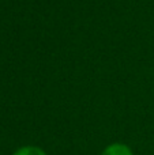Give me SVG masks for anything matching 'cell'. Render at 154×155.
<instances>
[{"mask_svg":"<svg viewBox=\"0 0 154 155\" xmlns=\"http://www.w3.org/2000/svg\"><path fill=\"white\" fill-rule=\"evenodd\" d=\"M101 155H134L132 150L126 143H111L102 150Z\"/></svg>","mask_w":154,"mask_h":155,"instance_id":"6da1fadb","label":"cell"},{"mask_svg":"<svg viewBox=\"0 0 154 155\" xmlns=\"http://www.w3.org/2000/svg\"><path fill=\"white\" fill-rule=\"evenodd\" d=\"M12 155H48V154H46V151H44V148L38 147V146L27 144L15 150Z\"/></svg>","mask_w":154,"mask_h":155,"instance_id":"7a4b0ae2","label":"cell"},{"mask_svg":"<svg viewBox=\"0 0 154 155\" xmlns=\"http://www.w3.org/2000/svg\"><path fill=\"white\" fill-rule=\"evenodd\" d=\"M0 155H2V154H0Z\"/></svg>","mask_w":154,"mask_h":155,"instance_id":"3957f363","label":"cell"}]
</instances>
